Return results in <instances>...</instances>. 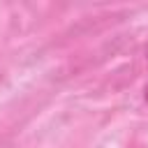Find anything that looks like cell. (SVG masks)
Returning a JSON list of instances; mask_svg holds the SVG:
<instances>
[{
  "instance_id": "cell-1",
  "label": "cell",
  "mask_w": 148,
  "mask_h": 148,
  "mask_svg": "<svg viewBox=\"0 0 148 148\" xmlns=\"http://www.w3.org/2000/svg\"><path fill=\"white\" fill-rule=\"evenodd\" d=\"M143 97H146V102H148V86H146V92H143Z\"/></svg>"
},
{
  "instance_id": "cell-2",
  "label": "cell",
  "mask_w": 148,
  "mask_h": 148,
  "mask_svg": "<svg viewBox=\"0 0 148 148\" xmlns=\"http://www.w3.org/2000/svg\"><path fill=\"white\" fill-rule=\"evenodd\" d=\"M146 58H148V44H146Z\"/></svg>"
}]
</instances>
